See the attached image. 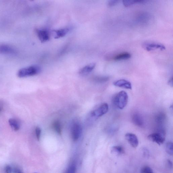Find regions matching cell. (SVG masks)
Returning <instances> with one entry per match:
<instances>
[{"mask_svg":"<svg viewBox=\"0 0 173 173\" xmlns=\"http://www.w3.org/2000/svg\"><path fill=\"white\" fill-rule=\"evenodd\" d=\"M41 132V130L40 129V127H36L35 129L36 136L37 139L38 140H40V138Z\"/></svg>","mask_w":173,"mask_h":173,"instance_id":"d4e9b609","label":"cell"},{"mask_svg":"<svg viewBox=\"0 0 173 173\" xmlns=\"http://www.w3.org/2000/svg\"><path fill=\"white\" fill-rule=\"evenodd\" d=\"M119 1L116 0H112L108 1V4L109 6L113 7L118 4Z\"/></svg>","mask_w":173,"mask_h":173,"instance_id":"484cf974","label":"cell"},{"mask_svg":"<svg viewBox=\"0 0 173 173\" xmlns=\"http://www.w3.org/2000/svg\"><path fill=\"white\" fill-rule=\"evenodd\" d=\"M142 155L144 157L148 158L150 156V151L148 149L145 148H143L142 150Z\"/></svg>","mask_w":173,"mask_h":173,"instance_id":"cb8c5ba5","label":"cell"},{"mask_svg":"<svg viewBox=\"0 0 173 173\" xmlns=\"http://www.w3.org/2000/svg\"><path fill=\"white\" fill-rule=\"evenodd\" d=\"M36 31L37 36L41 42L44 43L49 40L50 34L48 31L46 29H36Z\"/></svg>","mask_w":173,"mask_h":173,"instance_id":"ba28073f","label":"cell"},{"mask_svg":"<svg viewBox=\"0 0 173 173\" xmlns=\"http://www.w3.org/2000/svg\"><path fill=\"white\" fill-rule=\"evenodd\" d=\"M166 132L164 129H158L157 132L149 135L148 138L151 142L160 145L164 143L166 140Z\"/></svg>","mask_w":173,"mask_h":173,"instance_id":"3957f363","label":"cell"},{"mask_svg":"<svg viewBox=\"0 0 173 173\" xmlns=\"http://www.w3.org/2000/svg\"><path fill=\"white\" fill-rule=\"evenodd\" d=\"M9 124L12 129L15 131L19 130L20 127L19 121L14 118L10 119L9 121Z\"/></svg>","mask_w":173,"mask_h":173,"instance_id":"9a60e30c","label":"cell"},{"mask_svg":"<svg viewBox=\"0 0 173 173\" xmlns=\"http://www.w3.org/2000/svg\"><path fill=\"white\" fill-rule=\"evenodd\" d=\"M166 150L167 153L170 156L173 154V143L172 142H167L166 145Z\"/></svg>","mask_w":173,"mask_h":173,"instance_id":"ffe728a7","label":"cell"},{"mask_svg":"<svg viewBox=\"0 0 173 173\" xmlns=\"http://www.w3.org/2000/svg\"><path fill=\"white\" fill-rule=\"evenodd\" d=\"M41 71L39 66L33 65L24 68L18 71L17 75L20 78L32 76L39 74Z\"/></svg>","mask_w":173,"mask_h":173,"instance_id":"7a4b0ae2","label":"cell"},{"mask_svg":"<svg viewBox=\"0 0 173 173\" xmlns=\"http://www.w3.org/2000/svg\"><path fill=\"white\" fill-rule=\"evenodd\" d=\"M142 46L148 52L156 49L163 50L166 49V47L163 44L155 42H145L143 43Z\"/></svg>","mask_w":173,"mask_h":173,"instance_id":"8992f818","label":"cell"},{"mask_svg":"<svg viewBox=\"0 0 173 173\" xmlns=\"http://www.w3.org/2000/svg\"><path fill=\"white\" fill-rule=\"evenodd\" d=\"M167 163L169 167L170 168H172V162L170 160H168L167 161Z\"/></svg>","mask_w":173,"mask_h":173,"instance_id":"f1b7e54d","label":"cell"},{"mask_svg":"<svg viewBox=\"0 0 173 173\" xmlns=\"http://www.w3.org/2000/svg\"><path fill=\"white\" fill-rule=\"evenodd\" d=\"M109 79L108 76H97L95 78V80L98 82H105L108 80Z\"/></svg>","mask_w":173,"mask_h":173,"instance_id":"603a6c76","label":"cell"},{"mask_svg":"<svg viewBox=\"0 0 173 173\" xmlns=\"http://www.w3.org/2000/svg\"><path fill=\"white\" fill-rule=\"evenodd\" d=\"M76 164L73 163L69 166L65 173H76Z\"/></svg>","mask_w":173,"mask_h":173,"instance_id":"44dd1931","label":"cell"},{"mask_svg":"<svg viewBox=\"0 0 173 173\" xmlns=\"http://www.w3.org/2000/svg\"><path fill=\"white\" fill-rule=\"evenodd\" d=\"M2 110H3V106H2V104L0 103V112H1Z\"/></svg>","mask_w":173,"mask_h":173,"instance_id":"4dcf8cb0","label":"cell"},{"mask_svg":"<svg viewBox=\"0 0 173 173\" xmlns=\"http://www.w3.org/2000/svg\"><path fill=\"white\" fill-rule=\"evenodd\" d=\"M0 54L7 55H14L17 54L14 47L6 44H0Z\"/></svg>","mask_w":173,"mask_h":173,"instance_id":"52a82bcc","label":"cell"},{"mask_svg":"<svg viewBox=\"0 0 173 173\" xmlns=\"http://www.w3.org/2000/svg\"><path fill=\"white\" fill-rule=\"evenodd\" d=\"M125 138L132 147L136 148L139 145V140L136 135L127 133L125 135Z\"/></svg>","mask_w":173,"mask_h":173,"instance_id":"9c48e42d","label":"cell"},{"mask_svg":"<svg viewBox=\"0 0 173 173\" xmlns=\"http://www.w3.org/2000/svg\"><path fill=\"white\" fill-rule=\"evenodd\" d=\"M140 173H154V172L151 167L146 166L142 168L141 170Z\"/></svg>","mask_w":173,"mask_h":173,"instance_id":"7402d4cb","label":"cell"},{"mask_svg":"<svg viewBox=\"0 0 173 173\" xmlns=\"http://www.w3.org/2000/svg\"><path fill=\"white\" fill-rule=\"evenodd\" d=\"M5 173H12V168L10 166H7L5 168Z\"/></svg>","mask_w":173,"mask_h":173,"instance_id":"4316f807","label":"cell"},{"mask_svg":"<svg viewBox=\"0 0 173 173\" xmlns=\"http://www.w3.org/2000/svg\"></svg>","mask_w":173,"mask_h":173,"instance_id":"1f68e13d","label":"cell"},{"mask_svg":"<svg viewBox=\"0 0 173 173\" xmlns=\"http://www.w3.org/2000/svg\"><path fill=\"white\" fill-rule=\"evenodd\" d=\"M168 84L170 86L173 87V77H172L169 80L168 82Z\"/></svg>","mask_w":173,"mask_h":173,"instance_id":"f546056e","label":"cell"},{"mask_svg":"<svg viewBox=\"0 0 173 173\" xmlns=\"http://www.w3.org/2000/svg\"><path fill=\"white\" fill-rule=\"evenodd\" d=\"M133 123L135 126L142 127L144 126V121L142 115L138 113H135L133 114L132 117Z\"/></svg>","mask_w":173,"mask_h":173,"instance_id":"8fae6325","label":"cell"},{"mask_svg":"<svg viewBox=\"0 0 173 173\" xmlns=\"http://www.w3.org/2000/svg\"><path fill=\"white\" fill-rule=\"evenodd\" d=\"M70 30V29L68 28H65L54 30L53 31L54 38L57 39L62 38L66 35Z\"/></svg>","mask_w":173,"mask_h":173,"instance_id":"5bb4252c","label":"cell"},{"mask_svg":"<svg viewBox=\"0 0 173 173\" xmlns=\"http://www.w3.org/2000/svg\"><path fill=\"white\" fill-rule=\"evenodd\" d=\"M114 86L122 88L127 89L131 90L132 85L131 82L127 80L121 79L113 82Z\"/></svg>","mask_w":173,"mask_h":173,"instance_id":"30bf717a","label":"cell"},{"mask_svg":"<svg viewBox=\"0 0 173 173\" xmlns=\"http://www.w3.org/2000/svg\"><path fill=\"white\" fill-rule=\"evenodd\" d=\"M156 123L158 125L159 129H164L163 126L166 121V116L164 113L160 112L155 116Z\"/></svg>","mask_w":173,"mask_h":173,"instance_id":"7c38bea8","label":"cell"},{"mask_svg":"<svg viewBox=\"0 0 173 173\" xmlns=\"http://www.w3.org/2000/svg\"><path fill=\"white\" fill-rule=\"evenodd\" d=\"M146 1H131V0H124L123 1V4L125 7H128L132 5L136 4H142L145 3L146 2Z\"/></svg>","mask_w":173,"mask_h":173,"instance_id":"ac0fdd59","label":"cell"},{"mask_svg":"<svg viewBox=\"0 0 173 173\" xmlns=\"http://www.w3.org/2000/svg\"><path fill=\"white\" fill-rule=\"evenodd\" d=\"M71 132L72 138L74 142H76L81 135L82 128L81 125L78 122H74L72 125Z\"/></svg>","mask_w":173,"mask_h":173,"instance_id":"5b68a950","label":"cell"},{"mask_svg":"<svg viewBox=\"0 0 173 173\" xmlns=\"http://www.w3.org/2000/svg\"><path fill=\"white\" fill-rule=\"evenodd\" d=\"M111 152L114 155H120L124 154L125 153V151L124 148L122 146H115L111 148Z\"/></svg>","mask_w":173,"mask_h":173,"instance_id":"2e32d148","label":"cell"},{"mask_svg":"<svg viewBox=\"0 0 173 173\" xmlns=\"http://www.w3.org/2000/svg\"><path fill=\"white\" fill-rule=\"evenodd\" d=\"M95 66V63L90 64L81 69L79 71V74L82 76L86 75L94 70Z\"/></svg>","mask_w":173,"mask_h":173,"instance_id":"4fadbf2b","label":"cell"},{"mask_svg":"<svg viewBox=\"0 0 173 173\" xmlns=\"http://www.w3.org/2000/svg\"><path fill=\"white\" fill-rule=\"evenodd\" d=\"M128 100L129 97L126 91H121L114 96L113 102L116 107L122 110L127 106Z\"/></svg>","mask_w":173,"mask_h":173,"instance_id":"6da1fadb","label":"cell"},{"mask_svg":"<svg viewBox=\"0 0 173 173\" xmlns=\"http://www.w3.org/2000/svg\"><path fill=\"white\" fill-rule=\"evenodd\" d=\"M53 127L56 132L58 134H61L62 129H61V125L59 121H55L53 123Z\"/></svg>","mask_w":173,"mask_h":173,"instance_id":"d6986e66","label":"cell"},{"mask_svg":"<svg viewBox=\"0 0 173 173\" xmlns=\"http://www.w3.org/2000/svg\"><path fill=\"white\" fill-rule=\"evenodd\" d=\"M131 57V55L130 53L128 52H124L121 53L115 56L113 58L114 60L116 61H120L121 60H127L129 59Z\"/></svg>","mask_w":173,"mask_h":173,"instance_id":"e0dca14e","label":"cell"},{"mask_svg":"<svg viewBox=\"0 0 173 173\" xmlns=\"http://www.w3.org/2000/svg\"><path fill=\"white\" fill-rule=\"evenodd\" d=\"M12 172L13 173H23L22 171L17 167H15L12 169Z\"/></svg>","mask_w":173,"mask_h":173,"instance_id":"83f0119b","label":"cell"},{"mask_svg":"<svg viewBox=\"0 0 173 173\" xmlns=\"http://www.w3.org/2000/svg\"><path fill=\"white\" fill-rule=\"evenodd\" d=\"M108 110V105L107 103H104L92 112L91 116L94 118H99L107 113Z\"/></svg>","mask_w":173,"mask_h":173,"instance_id":"277c9868","label":"cell"}]
</instances>
